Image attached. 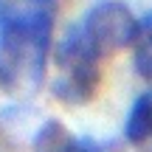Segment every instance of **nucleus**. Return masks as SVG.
<instances>
[{
    "label": "nucleus",
    "instance_id": "f257e3e1",
    "mask_svg": "<svg viewBox=\"0 0 152 152\" xmlns=\"http://www.w3.org/2000/svg\"><path fill=\"white\" fill-rule=\"evenodd\" d=\"M54 0H0V85L34 93L45 82Z\"/></svg>",
    "mask_w": 152,
    "mask_h": 152
},
{
    "label": "nucleus",
    "instance_id": "f03ea898",
    "mask_svg": "<svg viewBox=\"0 0 152 152\" xmlns=\"http://www.w3.org/2000/svg\"><path fill=\"white\" fill-rule=\"evenodd\" d=\"M56 59V79L51 82V93L65 104H87L96 96L99 87V59L102 56L90 48V42L85 39L79 23L65 31V37L56 42L54 51Z\"/></svg>",
    "mask_w": 152,
    "mask_h": 152
},
{
    "label": "nucleus",
    "instance_id": "7ed1b4c3",
    "mask_svg": "<svg viewBox=\"0 0 152 152\" xmlns=\"http://www.w3.org/2000/svg\"><path fill=\"white\" fill-rule=\"evenodd\" d=\"M79 28L90 42V48L99 56H107V54H118L135 42L138 17L121 0H99L87 9Z\"/></svg>",
    "mask_w": 152,
    "mask_h": 152
},
{
    "label": "nucleus",
    "instance_id": "20e7f679",
    "mask_svg": "<svg viewBox=\"0 0 152 152\" xmlns=\"http://www.w3.org/2000/svg\"><path fill=\"white\" fill-rule=\"evenodd\" d=\"M124 138L132 147H144V144L152 141V90L141 93L132 102L127 121H124Z\"/></svg>",
    "mask_w": 152,
    "mask_h": 152
},
{
    "label": "nucleus",
    "instance_id": "39448f33",
    "mask_svg": "<svg viewBox=\"0 0 152 152\" xmlns=\"http://www.w3.org/2000/svg\"><path fill=\"white\" fill-rule=\"evenodd\" d=\"M132 68L141 79L152 82V11L138 20V34L132 42Z\"/></svg>",
    "mask_w": 152,
    "mask_h": 152
},
{
    "label": "nucleus",
    "instance_id": "423d86ee",
    "mask_svg": "<svg viewBox=\"0 0 152 152\" xmlns=\"http://www.w3.org/2000/svg\"><path fill=\"white\" fill-rule=\"evenodd\" d=\"M73 144V135H68V130L59 121H45L34 135V152H68Z\"/></svg>",
    "mask_w": 152,
    "mask_h": 152
},
{
    "label": "nucleus",
    "instance_id": "0eeeda50",
    "mask_svg": "<svg viewBox=\"0 0 152 152\" xmlns=\"http://www.w3.org/2000/svg\"><path fill=\"white\" fill-rule=\"evenodd\" d=\"M68 152H104L99 144H93L90 138H73V144H71V149Z\"/></svg>",
    "mask_w": 152,
    "mask_h": 152
}]
</instances>
